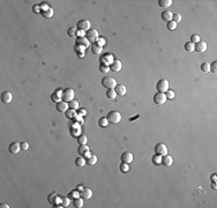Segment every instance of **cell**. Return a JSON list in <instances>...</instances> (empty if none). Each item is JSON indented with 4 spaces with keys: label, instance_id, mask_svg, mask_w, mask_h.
<instances>
[{
    "label": "cell",
    "instance_id": "1",
    "mask_svg": "<svg viewBox=\"0 0 217 208\" xmlns=\"http://www.w3.org/2000/svg\"><path fill=\"white\" fill-rule=\"evenodd\" d=\"M60 96H61V99L63 102L69 103L72 99H74V90L72 89V88H66V89L62 90V93H61V95Z\"/></svg>",
    "mask_w": 217,
    "mask_h": 208
},
{
    "label": "cell",
    "instance_id": "2",
    "mask_svg": "<svg viewBox=\"0 0 217 208\" xmlns=\"http://www.w3.org/2000/svg\"><path fill=\"white\" fill-rule=\"evenodd\" d=\"M106 118H108L109 123H111V124H118L121 120V115L118 111H110Z\"/></svg>",
    "mask_w": 217,
    "mask_h": 208
},
{
    "label": "cell",
    "instance_id": "3",
    "mask_svg": "<svg viewBox=\"0 0 217 208\" xmlns=\"http://www.w3.org/2000/svg\"><path fill=\"white\" fill-rule=\"evenodd\" d=\"M102 86L108 89H114V87L117 86V81L112 77H105L102 79Z\"/></svg>",
    "mask_w": 217,
    "mask_h": 208
},
{
    "label": "cell",
    "instance_id": "4",
    "mask_svg": "<svg viewBox=\"0 0 217 208\" xmlns=\"http://www.w3.org/2000/svg\"><path fill=\"white\" fill-rule=\"evenodd\" d=\"M156 89L158 93H165L166 90H169V81L166 79H161L156 84Z\"/></svg>",
    "mask_w": 217,
    "mask_h": 208
},
{
    "label": "cell",
    "instance_id": "5",
    "mask_svg": "<svg viewBox=\"0 0 217 208\" xmlns=\"http://www.w3.org/2000/svg\"><path fill=\"white\" fill-rule=\"evenodd\" d=\"M89 44H90V42H89L86 37H77L76 40H75V48L84 50L86 48L89 46Z\"/></svg>",
    "mask_w": 217,
    "mask_h": 208
},
{
    "label": "cell",
    "instance_id": "6",
    "mask_svg": "<svg viewBox=\"0 0 217 208\" xmlns=\"http://www.w3.org/2000/svg\"><path fill=\"white\" fill-rule=\"evenodd\" d=\"M86 38L88 39L89 42H95V40H97L98 39V31L96 29H89L86 33Z\"/></svg>",
    "mask_w": 217,
    "mask_h": 208
},
{
    "label": "cell",
    "instance_id": "7",
    "mask_svg": "<svg viewBox=\"0 0 217 208\" xmlns=\"http://www.w3.org/2000/svg\"><path fill=\"white\" fill-rule=\"evenodd\" d=\"M155 153L160 156H164V155L167 154V147L164 143H157L155 146Z\"/></svg>",
    "mask_w": 217,
    "mask_h": 208
},
{
    "label": "cell",
    "instance_id": "8",
    "mask_svg": "<svg viewBox=\"0 0 217 208\" xmlns=\"http://www.w3.org/2000/svg\"><path fill=\"white\" fill-rule=\"evenodd\" d=\"M154 102L155 104H158V105H162L166 102V96L164 93H156L154 95Z\"/></svg>",
    "mask_w": 217,
    "mask_h": 208
},
{
    "label": "cell",
    "instance_id": "9",
    "mask_svg": "<svg viewBox=\"0 0 217 208\" xmlns=\"http://www.w3.org/2000/svg\"><path fill=\"white\" fill-rule=\"evenodd\" d=\"M76 28L82 31H88L90 29V21H88V20H81V21L77 22Z\"/></svg>",
    "mask_w": 217,
    "mask_h": 208
},
{
    "label": "cell",
    "instance_id": "10",
    "mask_svg": "<svg viewBox=\"0 0 217 208\" xmlns=\"http://www.w3.org/2000/svg\"><path fill=\"white\" fill-rule=\"evenodd\" d=\"M194 50L196 52H199V53H202V52H204L207 50V43L203 42V40H200V42L195 43L194 44Z\"/></svg>",
    "mask_w": 217,
    "mask_h": 208
},
{
    "label": "cell",
    "instance_id": "11",
    "mask_svg": "<svg viewBox=\"0 0 217 208\" xmlns=\"http://www.w3.org/2000/svg\"><path fill=\"white\" fill-rule=\"evenodd\" d=\"M56 110L58 112H66V111L68 110V103L67 102H63V101L58 102L56 104Z\"/></svg>",
    "mask_w": 217,
    "mask_h": 208
},
{
    "label": "cell",
    "instance_id": "12",
    "mask_svg": "<svg viewBox=\"0 0 217 208\" xmlns=\"http://www.w3.org/2000/svg\"><path fill=\"white\" fill-rule=\"evenodd\" d=\"M114 92L119 96H125L127 93V88L124 86V84H117V86L114 87Z\"/></svg>",
    "mask_w": 217,
    "mask_h": 208
},
{
    "label": "cell",
    "instance_id": "13",
    "mask_svg": "<svg viewBox=\"0 0 217 208\" xmlns=\"http://www.w3.org/2000/svg\"><path fill=\"white\" fill-rule=\"evenodd\" d=\"M132 161H133V154L131 151H125V153H123V155H121V162L128 164Z\"/></svg>",
    "mask_w": 217,
    "mask_h": 208
},
{
    "label": "cell",
    "instance_id": "14",
    "mask_svg": "<svg viewBox=\"0 0 217 208\" xmlns=\"http://www.w3.org/2000/svg\"><path fill=\"white\" fill-rule=\"evenodd\" d=\"M12 99H13V96H12V94L9 92H4L1 94V101L2 103L5 104H9L12 102Z\"/></svg>",
    "mask_w": 217,
    "mask_h": 208
},
{
    "label": "cell",
    "instance_id": "15",
    "mask_svg": "<svg viewBox=\"0 0 217 208\" xmlns=\"http://www.w3.org/2000/svg\"><path fill=\"white\" fill-rule=\"evenodd\" d=\"M8 150L10 151L12 154H17L20 150H21V147H20V143L17 142H12L8 147Z\"/></svg>",
    "mask_w": 217,
    "mask_h": 208
},
{
    "label": "cell",
    "instance_id": "16",
    "mask_svg": "<svg viewBox=\"0 0 217 208\" xmlns=\"http://www.w3.org/2000/svg\"><path fill=\"white\" fill-rule=\"evenodd\" d=\"M110 69L113 72H119L121 69V61L120 60H113L110 65Z\"/></svg>",
    "mask_w": 217,
    "mask_h": 208
},
{
    "label": "cell",
    "instance_id": "17",
    "mask_svg": "<svg viewBox=\"0 0 217 208\" xmlns=\"http://www.w3.org/2000/svg\"><path fill=\"white\" fill-rule=\"evenodd\" d=\"M81 197L83 199H90L92 197V192L90 189H88V187H83V190L81 191Z\"/></svg>",
    "mask_w": 217,
    "mask_h": 208
},
{
    "label": "cell",
    "instance_id": "18",
    "mask_svg": "<svg viewBox=\"0 0 217 208\" xmlns=\"http://www.w3.org/2000/svg\"><path fill=\"white\" fill-rule=\"evenodd\" d=\"M172 162H173L172 157L169 156L167 154L164 155V156L162 157V164H164L165 166H171V165H172Z\"/></svg>",
    "mask_w": 217,
    "mask_h": 208
},
{
    "label": "cell",
    "instance_id": "19",
    "mask_svg": "<svg viewBox=\"0 0 217 208\" xmlns=\"http://www.w3.org/2000/svg\"><path fill=\"white\" fill-rule=\"evenodd\" d=\"M102 50H103L102 46H100L98 43H94V44L91 45V52H92L94 54H99L100 52H102Z\"/></svg>",
    "mask_w": 217,
    "mask_h": 208
},
{
    "label": "cell",
    "instance_id": "20",
    "mask_svg": "<svg viewBox=\"0 0 217 208\" xmlns=\"http://www.w3.org/2000/svg\"><path fill=\"white\" fill-rule=\"evenodd\" d=\"M88 150H89V148L87 147V145H80V147L77 148V153H79L81 156H82V155H89Z\"/></svg>",
    "mask_w": 217,
    "mask_h": 208
},
{
    "label": "cell",
    "instance_id": "21",
    "mask_svg": "<svg viewBox=\"0 0 217 208\" xmlns=\"http://www.w3.org/2000/svg\"><path fill=\"white\" fill-rule=\"evenodd\" d=\"M172 15H173V14L170 11H165V12L162 13V19H163L164 21L169 22V21H171V20H172Z\"/></svg>",
    "mask_w": 217,
    "mask_h": 208
},
{
    "label": "cell",
    "instance_id": "22",
    "mask_svg": "<svg viewBox=\"0 0 217 208\" xmlns=\"http://www.w3.org/2000/svg\"><path fill=\"white\" fill-rule=\"evenodd\" d=\"M47 200L51 205H54V206H56V205H58V195L54 194V193H52V194L49 195Z\"/></svg>",
    "mask_w": 217,
    "mask_h": 208
},
{
    "label": "cell",
    "instance_id": "23",
    "mask_svg": "<svg viewBox=\"0 0 217 208\" xmlns=\"http://www.w3.org/2000/svg\"><path fill=\"white\" fill-rule=\"evenodd\" d=\"M73 206L76 207V208H81L83 206V200L82 198H74L73 200Z\"/></svg>",
    "mask_w": 217,
    "mask_h": 208
},
{
    "label": "cell",
    "instance_id": "24",
    "mask_svg": "<svg viewBox=\"0 0 217 208\" xmlns=\"http://www.w3.org/2000/svg\"><path fill=\"white\" fill-rule=\"evenodd\" d=\"M86 162L88 163L89 165H94L95 163L97 162V157L95 156V155H89V156H88V159L86 160Z\"/></svg>",
    "mask_w": 217,
    "mask_h": 208
},
{
    "label": "cell",
    "instance_id": "25",
    "mask_svg": "<svg viewBox=\"0 0 217 208\" xmlns=\"http://www.w3.org/2000/svg\"><path fill=\"white\" fill-rule=\"evenodd\" d=\"M158 5L161 7H169L172 5V0H158Z\"/></svg>",
    "mask_w": 217,
    "mask_h": 208
},
{
    "label": "cell",
    "instance_id": "26",
    "mask_svg": "<svg viewBox=\"0 0 217 208\" xmlns=\"http://www.w3.org/2000/svg\"><path fill=\"white\" fill-rule=\"evenodd\" d=\"M86 163H87V162H86V159H83L82 156L77 157V159L75 160V164H76V166H80V168H82V166L84 165Z\"/></svg>",
    "mask_w": 217,
    "mask_h": 208
},
{
    "label": "cell",
    "instance_id": "27",
    "mask_svg": "<svg viewBox=\"0 0 217 208\" xmlns=\"http://www.w3.org/2000/svg\"><path fill=\"white\" fill-rule=\"evenodd\" d=\"M40 14H42L44 17H47V19H49V17H51L52 15H53V11H52L51 8H47L46 11H42V12H40Z\"/></svg>",
    "mask_w": 217,
    "mask_h": 208
},
{
    "label": "cell",
    "instance_id": "28",
    "mask_svg": "<svg viewBox=\"0 0 217 208\" xmlns=\"http://www.w3.org/2000/svg\"><path fill=\"white\" fill-rule=\"evenodd\" d=\"M166 28H167V30L173 31L176 28H177V23H176V22H173L172 20H171V21H169V22L166 23Z\"/></svg>",
    "mask_w": 217,
    "mask_h": 208
},
{
    "label": "cell",
    "instance_id": "29",
    "mask_svg": "<svg viewBox=\"0 0 217 208\" xmlns=\"http://www.w3.org/2000/svg\"><path fill=\"white\" fill-rule=\"evenodd\" d=\"M185 50L188 51V52L194 51V43H192L190 40H189V42H187L186 44H185Z\"/></svg>",
    "mask_w": 217,
    "mask_h": 208
},
{
    "label": "cell",
    "instance_id": "30",
    "mask_svg": "<svg viewBox=\"0 0 217 208\" xmlns=\"http://www.w3.org/2000/svg\"><path fill=\"white\" fill-rule=\"evenodd\" d=\"M68 106L71 108V109H73V110L77 109V108H79V102H77L76 99H72V101L68 103Z\"/></svg>",
    "mask_w": 217,
    "mask_h": 208
},
{
    "label": "cell",
    "instance_id": "31",
    "mask_svg": "<svg viewBox=\"0 0 217 208\" xmlns=\"http://www.w3.org/2000/svg\"><path fill=\"white\" fill-rule=\"evenodd\" d=\"M87 141H88V139H87V136L83 135V134H81V135L77 136V142H79L80 145H86Z\"/></svg>",
    "mask_w": 217,
    "mask_h": 208
},
{
    "label": "cell",
    "instance_id": "32",
    "mask_svg": "<svg viewBox=\"0 0 217 208\" xmlns=\"http://www.w3.org/2000/svg\"><path fill=\"white\" fill-rule=\"evenodd\" d=\"M60 204H61L62 207H67L69 205V198L68 197H62L60 198Z\"/></svg>",
    "mask_w": 217,
    "mask_h": 208
},
{
    "label": "cell",
    "instance_id": "33",
    "mask_svg": "<svg viewBox=\"0 0 217 208\" xmlns=\"http://www.w3.org/2000/svg\"><path fill=\"white\" fill-rule=\"evenodd\" d=\"M106 96H108L109 98L113 99V98H115V96H117V94H115L114 89H108V92H106Z\"/></svg>",
    "mask_w": 217,
    "mask_h": 208
},
{
    "label": "cell",
    "instance_id": "34",
    "mask_svg": "<svg viewBox=\"0 0 217 208\" xmlns=\"http://www.w3.org/2000/svg\"><path fill=\"white\" fill-rule=\"evenodd\" d=\"M76 33H77V30L75 28H69L68 30H67V35L69 37H76Z\"/></svg>",
    "mask_w": 217,
    "mask_h": 208
},
{
    "label": "cell",
    "instance_id": "35",
    "mask_svg": "<svg viewBox=\"0 0 217 208\" xmlns=\"http://www.w3.org/2000/svg\"><path fill=\"white\" fill-rule=\"evenodd\" d=\"M99 71L102 73H108L110 71V67H109V65H106V64H100V65H99Z\"/></svg>",
    "mask_w": 217,
    "mask_h": 208
},
{
    "label": "cell",
    "instance_id": "36",
    "mask_svg": "<svg viewBox=\"0 0 217 208\" xmlns=\"http://www.w3.org/2000/svg\"><path fill=\"white\" fill-rule=\"evenodd\" d=\"M201 71H203V72H209L210 71V64H208V63H203V64H201Z\"/></svg>",
    "mask_w": 217,
    "mask_h": 208
},
{
    "label": "cell",
    "instance_id": "37",
    "mask_svg": "<svg viewBox=\"0 0 217 208\" xmlns=\"http://www.w3.org/2000/svg\"><path fill=\"white\" fill-rule=\"evenodd\" d=\"M66 118H68V119H71V118H74L75 117V112H74V110L73 109H69L66 111Z\"/></svg>",
    "mask_w": 217,
    "mask_h": 208
},
{
    "label": "cell",
    "instance_id": "38",
    "mask_svg": "<svg viewBox=\"0 0 217 208\" xmlns=\"http://www.w3.org/2000/svg\"><path fill=\"white\" fill-rule=\"evenodd\" d=\"M172 21L173 22H176V23H178V22H180L181 21V15L180 14H173L172 15Z\"/></svg>",
    "mask_w": 217,
    "mask_h": 208
},
{
    "label": "cell",
    "instance_id": "39",
    "mask_svg": "<svg viewBox=\"0 0 217 208\" xmlns=\"http://www.w3.org/2000/svg\"><path fill=\"white\" fill-rule=\"evenodd\" d=\"M152 162L155 164H162V157H160V155H156V156L152 157Z\"/></svg>",
    "mask_w": 217,
    "mask_h": 208
},
{
    "label": "cell",
    "instance_id": "40",
    "mask_svg": "<svg viewBox=\"0 0 217 208\" xmlns=\"http://www.w3.org/2000/svg\"><path fill=\"white\" fill-rule=\"evenodd\" d=\"M120 170H121V172H127L129 170V166L127 163H121V165H120Z\"/></svg>",
    "mask_w": 217,
    "mask_h": 208
},
{
    "label": "cell",
    "instance_id": "41",
    "mask_svg": "<svg viewBox=\"0 0 217 208\" xmlns=\"http://www.w3.org/2000/svg\"><path fill=\"white\" fill-rule=\"evenodd\" d=\"M98 123H99V126H102V127H105V126L109 124V120H108V118H100Z\"/></svg>",
    "mask_w": 217,
    "mask_h": 208
},
{
    "label": "cell",
    "instance_id": "42",
    "mask_svg": "<svg viewBox=\"0 0 217 208\" xmlns=\"http://www.w3.org/2000/svg\"><path fill=\"white\" fill-rule=\"evenodd\" d=\"M60 98H61V96L57 95V94H52V95H51V99H52L53 102H56V103L60 102Z\"/></svg>",
    "mask_w": 217,
    "mask_h": 208
},
{
    "label": "cell",
    "instance_id": "43",
    "mask_svg": "<svg viewBox=\"0 0 217 208\" xmlns=\"http://www.w3.org/2000/svg\"><path fill=\"white\" fill-rule=\"evenodd\" d=\"M210 71H211L213 73H217V63L216 61L211 63V65H210Z\"/></svg>",
    "mask_w": 217,
    "mask_h": 208
},
{
    "label": "cell",
    "instance_id": "44",
    "mask_svg": "<svg viewBox=\"0 0 217 208\" xmlns=\"http://www.w3.org/2000/svg\"><path fill=\"white\" fill-rule=\"evenodd\" d=\"M190 42H192V43L200 42V37H199L198 35H192V37H190Z\"/></svg>",
    "mask_w": 217,
    "mask_h": 208
},
{
    "label": "cell",
    "instance_id": "45",
    "mask_svg": "<svg viewBox=\"0 0 217 208\" xmlns=\"http://www.w3.org/2000/svg\"><path fill=\"white\" fill-rule=\"evenodd\" d=\"M165 96H166V98H173L174 97V93L172 92V90H166L165 92Z\"/></svg>",
    "mask_w": 217,
    "mask_h": 208
},
{
    "label": "cell",
    "instance_id": "46",
    "mask_svg": "<svg viewBox=\"0 0 217 208\" xmlns=\"http://www.w3.org/2000/svg\"><path fill=\"white\" fill-rule=\"evenodd\" d=\"M20 147H21V150H27V149L29 148V145L25 141H23L20 143Z\"/></svg>",
    "mask_w": 217,
    "mask_h": 208
},
{
    "label": "cell",
    "instance_id": "47",
    "mask_svg": "<svg viewBox=\"0 0 217 208\" xmlns=\"http://www.w3.org/2000/svg\"><path fill=\"white\" fill-rule=\"evenodd\" d=\"M103 60L104 61H108V60L109 61H113V60H112V54H104L103 55Z\"/></svg>",
    "mask_w": 217,
    "mask_h": 208
},
{
    "label": "cell",
    "instance_id": "48",
    "mask_svg": "<svg viewBox=\"0 0 217 208\" xmlns=\"http://www.w3.org/2000/svg\"><path fill=\"white\" fill-rule=\"evenodd\" d=\"M33 11L35 12V13H40V12H42V11L39 9V6H34V7H33Z\"/></svg>",
    "mask_w": 217,
    "mask_h": 208
},
{
    "label": "cell",
    "instance_id": "49",
    "mask_svg": "<svg viewBox=\"0 0 217 208\" xmlns=\"http://www.w3.org/2000/svg\"><path fill=\"white\" fill-rule=\"evenodd\" d=\"M76 195H77L76 192H71V193L68 194V198H73V199H74V198H76Z\"/></svg>",
    "mask_w": 217,
    "mask_h": 208
},
{
    "label": "cell",
    "instance_id": "50",
    "mask_svg": "<svg viewBox=\"0 0 217 208\" xmlns=\"http://www.w3.org/2000/svg\"><path fill=\"white\" fill-rule=\"evenodd\" d=\"M0 207H2V208H6V207H9V206H8L7 204H1V205H0Z\"/></svg>",
    "mask_w": 217,
    "mask_h": 208
},
{
    "label": "cell",
    "instance_id": "51",
    "mask_svg": "<svg viewBox=\"0 0 217 208\" xmlns=\"http://www.w3.org/2000/svg\"><path fill=\"white\" fill-rule=\"evenodd\" d=\"M211 186H213V189H214V190H216V189H217V187H216V183H215V181H213Z\"/></svg>",
    "mask_w": 217,
    "mask_h": 208
},
{
    "label": "cell",
    "instance_id": "52",
    "mask_svg": "<svg viewBox=\"0 0 217 208\" xmlns=\"http://www.w3.org/2000/svg\"><path fill=\"white\" fill-rule=\"evenodd\" d=\"M77 190H79V191H82V190H83V186H82V185H79V186H77Z\"/></svg>",
    "mask_w": 217,
    "mask_h": 208
},
{
    "label": "cell",
    "instance_id": "53",
    "mask_svg": "<svg viewBox=\"0 0 217 208\" xmlns=\"http://www.w3.org/2000/svg\"><path fill=\"white\" fill-rule=\"evenodd\" d=\"M215 180H216V175L214 174V175H213V181H215Z\"/></svg>",
    "mask_w": 217,
    "mask_h": 208
}]
</instances>
